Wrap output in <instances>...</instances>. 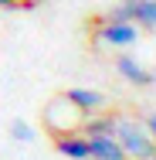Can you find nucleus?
<instances>
[{
  "label": "nucleus",
  "instance_id": "obj_1",
  "mask_svg": "<svg viewBox=\"0 0 156 160\" xmlns=\"http://www.w3.org/2000/svg\"><path fill=\"white\" fill-rule=\"evenodd\" d=\"M116 140H119V147L125 150V157H129V160H153L156 157L153 136L146 133L143 123H136V119H129V116H119Z\"/></svg>",
  "mask_w": 156,
  "mask_h": 160
},
{
  "label": "nucleus",
  "instance_id": "obj_2",
  "mask_svg": "<svg viewBox=\"0 0 156 160\" xmlns=\"http://www.w3.org/2000/svg\"><path fill=\"white\" fill-rule=\"evenodd\" d=\"M44 123H48V129H51L54 136H68V133H78V126L85 123V116H82L64 96H58V99L48 102V109H44Z\"/></svg>",
  "mask_w": 156,
  "mask_h": 160
},
{
  "label": "nucleus",
  "instance_id": "obj_3",
  "mask_svg": "<svg viewBox=\"0 0 156 160\" xmlns=\"http://www.w3.org/2000/svg\"><path fill=\"white\" fill-rule=\"evenodd\" d=\"M82 116H95V112H105V106H109V99L105 92H98V89H64L61 92Z\"/></svg>",
  "mask_w": 156,
  "mask_h": 160
},
{
  "label": "nucleus",
  "instance_id": "obj_4",
  "mask_svg": "<svg viewBox=\"0 0 156 160\" xmlns=\"http://www.w3.org/2000/svg\"><path fill=\"white\" fill-rule=\"evenodd\" d=\"M136 38H139V28L136 24H102L98 31H95V44H112V48H129V44H136Z\"/></svg>",
  "mask_w": 156,
  "mask_h": 160
},
{
  "label": "nucleus",
  "instance_id": "obj_5",
  "mask_svg": "<svg viewBox=\"0 0 156 160\" xmlns=\"http://www.w3.org/2000/svg\"><path fill=\"white\" fill-rule=\"evenodd\" d=\"M116 72L122 75L125 82H132V85H143V89L156 82V75L149 72V68H143V62H136L132 55H119V58H116Z\"/></svg>",
  "mask_w": 156,
  "mask_h": 160
},
{
  "label": "nucleus",
  "instance_id": "obj_6",
  "mask_svg": "<svg viewBox=\"0 0 156 160\" xmlns=\"http://www.w3.org/2000/svg\"><path fill=\"white\" fill-rule=\"evenodd\" d=\"M54 150H58L61 157H71V160H92L88 157V136H85V133L54 136Z\"/></svg>",
  "mask_w": 156,
  "mask_h": 160
},
{
  "label": "nucleus",
  "instance_id": "obj_7",
  "mask_svg": "<svg viewBox=\"0 0 156 160\" xmlns=\"http://www.w3.org/2000/svg\"><path fill=\"white\" fill-rule=\"evenodd\" d=\"M116 129H119V116L116 112H95V116H88L82 123V133L88 140H95V136H116Z\"/></svg>",
  "mask_w": 156,
  "mask_h": 160
},
{
  "label": "nucleus",
  "instance_id": "obj_8",
  "mask_svg": "<svg viewBox=\"0 0 156 160\" xmlns=\"http://www.w3.org/2000/svg\"><path fill=\"white\" fill-rule=\"evenodd\" d=\"M88 157L92 160H129L116 136H95V140H88Z\"/></svg>",
  "mask_w": 156,
  "mask_h": 160
},
{
  "label": "nucleus",
  "instance_id": "obj_9",
  "mask_svg": "<svg viewBox=\"0 0 156 160\" xmlns=\"http://www.w3.org/2000/svg\"><path fill=\"white\" fill-rule=\"evenodd\" d=\"M136 3L139 0H119L112 10H109V24H136Z\"/></svg>",
  "mask_w": 156,
  "mask_h": 160
},
{
  "label": "nucleus",
  "instance_id": "obj_10",
  "mask_svg": "<svg viewBox=\"0 0 156 160\" xmlns=\"http://www.w3.org/2000/svg\"><path fill=\"white\" fill-rule=\"evenodd\" d=\"M136 28L156 31V0H139L136 3Z\"/></svg>",
  "mask_w": 156,
  "mask_h": 160
},
{
  "label": "nucleus",
  "instance_id": "obj_11",
  "mask_svg": "<svg viewBox=\"0 0 156 160\" xmlns=\"http://www.w3.org/2000/svg\"><path fill=\"white\" fill-rule=\"evenodd\" d=\"M10 136H14L17 143H31L34 129H31V123H24V119H14V123H10Z\"/></svg>",
  "mask_w": 156,
  "mask_h": 160
},
{
  "label": "nucleus",
  "instance_id": "obj_12",
  "mask_svg": "<svg viewBox=\"0 0 156 160\" xmlns=\"http://www.w3.org/2000/svg\"><path fill=\"white\" fill-rule=\"evenodd\" d=\"M143 126H146V133L153 136V143H156V112H146L143 116Z\"/></svg>",
  "mask_w": 156,
  "mask_h": 160
},
{
  "label": "nucleus",
  "instance_id": "obj_13",
  "mask_svg": "<svg viewBox=\"0 0 156 160\" xmlns=\"http://www.w3.org/2000/svg\"><path fill=\"white\" fill-rule=\"evenodd\" d=\"M21 0H0V7H17Z\"/></svg>",
  "mask_w": 156,
  "mask_h": 160
},
{
  "label": "nucleus",
  "instance_id": "obj_14",
  "mask_svg": "<svg viewBox=\"0 0 156 160\" xmlns=\"http://www.w3.org/2000/svg\"><path fill=\"white\" fill-rule=\"evenodd\" d=\"M153 160H156V157H153Z\"/></svg>",
  "mask_w": 156,
  "mask_h": 160
}]
</instances>
